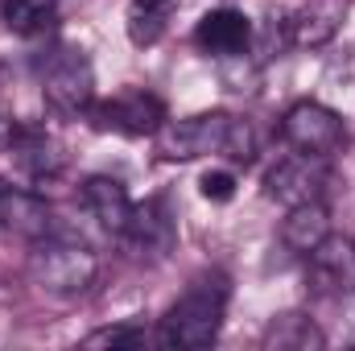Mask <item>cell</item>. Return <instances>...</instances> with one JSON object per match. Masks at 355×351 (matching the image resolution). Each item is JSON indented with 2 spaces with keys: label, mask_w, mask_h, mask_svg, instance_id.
Instances as JSON below:
<instances>
[{
  "label": "cell",
  "mask_w": 355,
  "mask_h": 351,
  "mask_svg": "<svg viewBox=\"0 0 355 351\" xmlns=\"http://www.w3.org/2000/svg\"><path fill=\"white\" fill-rule=\"evenodd\" d=\"M281 141L293 153H310V157H335L347 145V124L335 108L318 103V99H302L281 116Z\"/></svg>",
  "instance_id": "5b68a950"
},
{
  "label": "cell",
  "mask_w": 355,
  "mask_h": 351,
  "mask_svg": "<svg viewBox=\"0 0 355 351\" xmlns=\"http://www.w3.org/2000/svg\"><path fill=\"white\" fill-rule=\"evenodd\" d=\"M8 194H12V186H4V182H0V232H4V211H8Z\"/></svg>",
  "instance_id": "7402d4cb"
},
{
  "label": "cell",
  "mask_w": 355,
  "mask_h": 351,
  "mask_svg": "<svg viewBox=\"0 0 355 351\" xmlns=\"http://www.w3.org/2000/svg\"><path fill=\"white\" fill-rule=\"evenodd\" d=\"M4 232H17L25 240H46L50 236V207L33 190H12L8 211H4Z\"/></svg>",
  "instance_id": "ac0fdd59"
},
{
  "label": "cell",
  "mask_w": 355,
  "mask_h": 351,
  "mask_svg": "<svg viewBox=\"0 0 355 351\" xmlns=\"http://www.w3.org/2000/svg\"><path fill=\"white\" fill-rule=\"evenodd\" d=\"M149 331L141 323H120V327H99L83 335V348H145Z\"/></svg>",
  "instance_id": "d6986e66"
},
{
  "label": "cell",
  "mask_w": 355,
  "mask_h": 351,
  "mask_svg": "<svg viewBox=\"0 0 355 351\" xmlns=\"http://www.w3.org/2000/svg\"><path fill=\"white\" fill-rule=\"evenodd\" d=\"M12 132H17V124H12V120H8V116L0 112V153H4L8 145H12Z\"/></svg>",
  "instance_id": "44dd1931"
},
{
  "label": "cell",
  "mask_w": 355,
  "mask_h": 351,
  "mask_svg": "<svg viewBox=\"0 0 355 351\" xmlns=\"http://www.w3.org/2000/svg\"><path fill=\"white\" fill-rule=\"evenodd\" d=\"M198 194L207 203H232L236 198V174L232 170H207L198 178Z\"/></svg>",
  "instance_id": "ffe728a7"
},
{
  "label": "cell",
  "mask_w": 355,
  "mask_h": 351,
  "mask_svg": "<svg viewBox=\"0 0 355 351\" xmlns=\"http://www.w3.org/2000/svg\"><path fill=\"white\" fill-rule=\"evenodd\" d=\"M79 198H83V211H87L107 236H124V228L132 219V198H128V190H124L120 178L91 174L83 182V190H79Z\"/></svg>",
  "instance_id": "4fadbf2b"
},
{
  "label": "cell",
  "mask_w": 355,
  "mask_h": 351,
  "mask_svg": "<svg viewBox=\"0 0 355 351\" xmlns=\"http://www.w3.org/2000/svg\"><path fill=\"white\" fill-rule=\"evenodd\" d=\"M153 141L166 162H194V157H227L236 166L257 162V132L244 116L232 112H194L182 120H166L153 132Z\"/></svg>",
  "instance_id": "6da1fadb"
},
{
  "label": "cell",
  "mask_w": 355,
  "mask_h": 351,
  "mask_svg": "<svg viewBox=\"0 0 355 351\" xmlns=\"http://www.w3.org/2000/svg\"><path fill=\"white\" fill-rule=\"evenodd\" d=\"M120 240L141 261H166L178 244V215L170 207V198L153 194L145 203H132V219H128Z\"/></svg>",
  "instance_id": "ba28073f"
},
{
  "label": "cell",
  "mask_w": 355,
  "mask_h": 351,
  "mask_svg": "<svg viewBox=\"0 0 355 351\" xmlns=\"http://www.w3.org/2000/svg\"><path fill=\"white\" fill-rule=\"evenodd\" d=\"M194 46L207 58H215V62L248 54V46H252V21L240 8H211L194 25Z\"/></svg>",
  "instance_id": "8fae6325"
},
{
  "label": "cell",
  "mask_w": 355,
  "mask_h": 351,
  "mask_svg": "<svg viewBox=\"0 0 355 351\" xmlns=\"http://www.w3.org/2000/svg\"><path fill=\"white\" fill-rule=\"evenodd\" d=\"M46 103L62 116H79L95 103V67L79 46H50L33 62Z\"/></svg>",
  "instance_id": "3957f363"
},
{
  "label": "cell",
  "mask_w": 355,
  "mask_h": 351,
  "mask_svg": "<svg viewBox=\"0 0 355 351\" xmlns=\"http://www.w3.org/2000/svg\"><path fill=\"white\" fill-rule=\"evenodd\" d=\"M331 166L327 157H310V153H289L285 162H277L265 178V194L281 207H297V203H322L331 190Z\"/></svg>",
  "instance_id": "52a82bcc"
},
{
  "label": "cell",
  "mask_w": 355,
  "mask_h": 351,
  "mask_svg": "<svg viewBox=\"0 0 355 351\" xmlns=\"http://www.w3.org/2000/svg\"><path fill=\"white\" fill-rule=\"evenodd\" d=\"M8 153H12L17 170L29 174L33 182L58 178L67 170V149H62V141H58L50 128H42V124H17Z\"/></svg>",
  "instance_id": "7c38bea8"
},
{
  "label": "cell",
  "mask_w": 355,
  "mask_h": 351,
  "mask_svg": "<svg viewBox=\"0 0 355 351\" xmlns=\"http://www.w3.org/2000/svg\"><path fill=\"white\" fill-rule=\"evenodd\" d=\"M327 236H331V211H327V203H297V207H285L281 244H285L289 252L310 257Z\"/></svg>",
  "instance_id": "5bb4252c"
},
{
  "label": "cell",
  "mask_w": 355,
  "mask_h": 351,
  "mask_svg": "<svg viewBox=\"0 0 355 351\" xmlns=\"http://www.w3.org/2000/svg\"><path fill=\"white\" fill-rule=\"evenodd\" d=\"M227 298H232V281L219 273V268H207L198 273L182 298L162 314V327H157V339L166 348H211L223 331V318H227Z\"/></svg>",
  "instance_id": "7a4b0ae2"
},
{
  "label": "cell",
  "mask_w": 355,
  "mask_h": 351,
  "mask_svg": "<svg viewBox=\"0 0 355 351\" xmlns=\"http://www.w3.org/2000/svg\"><path fill=\"white\" fill-rule=\"evenodd\" d=\"M29 277L37 289L54 293V298H79L99 277V257L87 244L46 236V240H37V248L29 257Z\"/></svg>",
  "instance_id": "277c9868"
},
{
  "label": "cell",
  "mask_w": 355,
  "mask_h": 351,
  "mask_svg": "<svg viewBox=\"0 0 355 351\" xmlns=\"http://www.w3.org/2000/svg\"><path fill=\"white\" fill-rule=\"evenodd\" d=\"M343 17H347V0H297L285 12L281 33H285L289 46L318 50V46H327L343 29Z\"/></svg>",
  "instance_id": "30bf717a"
},
{
  "label": "cell",
  "mask_w": 355,
  "mask_h": 351,
  "mask_svg": "<svg viewBox=\"0 0 355 351\" xmlns=\"http://www.w3.org/2000/svg\"><path fill=\"white\" fill-rule=\"evenodd\" d=\"M58 21V0H4L0 25L17 37H42Z\"/></svg>",
  "instance_id": "2e32d148"
},
{
  "label": "cell",
  "mask_w": 355,
  "mask_h": 351,
  "mask_svg": "<svg viewBox=\"0 0 355 351\" xmlns=\"http://www.w3.org/2000/svg\"><path fill=\"white\" fill-rule=\"evenodd\" d=\"M261 348H268V351H314V348H327V335H322V327L310 314L281 310V314L268 318L265 335H261Z\"/></svg>",
  "instance_id": "9a60e30c"
},
{
  "label": "cell",
  "mask_w": 355,
  "mask_h": 351,
  "mask_svg": "<svg viewBox=\"0 0 355 351\" xmlns=\"http://www.w3.org/2000/svg\"><path fill=\"white\" fill-rule=\"evenodd\" d=\"M306 261V281L318 298H355V240L327 236Z\"/></svg>",
  "instance_id": "9c48e42d"
},
{
  "label": "cell",
  "mask_w": 355,
  "mask_h": 351,
  "mask_svg": "<svg viewBox=\"0 0 355 351\" xmlns=\"http://www.w3.org/2000/svg\"><path fill=\"white\" fill-rule=\"evenodd\" d=\"M91 128L99 132H116V137H153L170 116L166 103L145 87H124L107 99H95L87 108Z\"/></svg>",
  "instance_id": "8992f818"
},
{
  "label": "cell",
  "mask_w": 355,
  "mask_h": 351,
  "mask_svg": "<svg viewBox=\"0 0 355 351\" xmlns=\"http://www.w3.org/2000/svg\"><path fill=\"white\" fill-rule=\"evenodd\" d=\"M174 8H178V0H128V17H124L128 42H132V46H153V42H162L166 29H170Z\"/></svg>",
  "instance_id": "e0dca14e"
}]
</instances>
